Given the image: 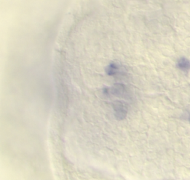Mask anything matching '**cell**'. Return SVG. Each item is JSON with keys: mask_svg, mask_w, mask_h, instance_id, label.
Segmentation results:
<instances>
[{"mask_svg": "<svg viewBox=\"0 0 190 180\" xmlns=\"http://www.w3.org/2000/svg\"><path fill=\"white\" fill-rule=\"evenodd\" d=\"M103 94L106 96H108L110 95L117 96V97L122 98H129V93L128 89L126 88V86L120 83H117L114 84L111 87H106L103 89Z\"/></svg>", "mask_w": 190, "mask_h": 180, "instance_id": "obj_1", "label": "cell"}, {"mask_svg": "<svg viewBox=\"0 0 190 180\" xmlns=\"http://www.w3.org/2000/svg\"><path fill=\"white\" fill-rule=\"evenodd\" d=\"M113 110H114V116L119 120H122L126 117L127 114V106L122 102H115L113 104Z\"/></svg>", "mask_w": 190, "mask_h": 180, "instance_id": "obj_2", "label": "cell"}, {"mask_svg": "<svg viewBox=\"0 0 190 180\" xmlns=\"http://www.w3.org/2000/svg\"><path fill=\"white\" fill-rule=\"evenodd\" d=\"M106 72L108 76L116 77V76L123 75V73L120 71V68L118 64L115 62H111L106 68Z\"/></svg>", "mask_w": 190, "mask_h": 180, "instance_id": "obj_3", "label": "cell"}]
</instances>
